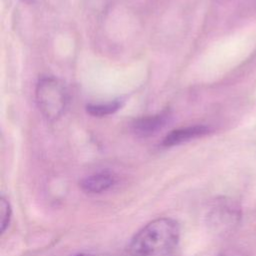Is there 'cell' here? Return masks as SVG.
<instances>
[{"label": "cell", "instance_id": "6da1fadb", "mask_svg": "<svg viewBox=\"0 0 256 256\" xmlns=\"http://www.w3.org/2000/svg\"><path fill=\"white\" fill-rule=\"evenodd\" d=\"M180 227L172 218H157L143 226L131 238L128 251L132 256H153L177 245Z\"/></svg>", "mask_w": 256, "mask_h": 256}, {"label": "cell", "instance_id": "7a4b0ae2", "mask_svg": "<svg viewBox=\"0 0 256 256\" xmlns=\"http://www.w3.org/2000/svg\"><path fill=\"white\" fill-rule=\"evenodd\" d=\"M35 95L38 108L46 119L54 121L63 114L68 101V93L59 79L41 78L37 83Z\"/></svg>", "mask_w": 256, "mask_h": 256}, {"label": "cell", "instance_id": "3957f363", "mask_svg": "<svg viewBox=\"0 0 256 256\" xmlns=\"http://www.w3.org/2000/svg\"><path fill=\"white\" fill-rule=\"evenodd\" d=\"M239 217L238 208L229 200H220L211 211V223L216 228L229 229L237 223Z\"/></svg>", "mask_w": 256, "mask_h": 256}, {"label": "cell", "instance_id": "277c9868", "mask_svg": "<svg viewBox=\"0 0 256 256\" xmlns=\"http://www.w3.org/2000/svg\"><path fill=\"white\" fill-rule=\"evenodd\" d=\"M115 182L116 178L112 173L101 171L83 178L80 182V187L85 193L100 194L109 190Z\"/></svg>", "mask_w": 256, "mask_h": 256}, {"label": "cell", "instance_id": "5b68a950", "mask_svg": "<svg viewBox=\"0 0 256 256\" xmlns=\"http://www.w3.org/2000/svg\"><path fill=\"white\" fill-rule=\"evenodd\" d=\"M210 129L204 125H195L185 128H180L171 131L166 137L163 139V145L166 147L174 146L181 144L183 142H187L191 139L198 138L208 134Z\"/></svg>", "mask_w": 256, "mask_h": 256}, {"label": "cell", "instance_id": "8992f818", "mask_svg": "<svg viewBox=\"0 0 256 256\" xmlns=\"http://www.w3.org/2000/svg\"><path fill=\"white\" fill-rule=\"evenodd\" d=\"M168 116L169 114L167 112H163L154 116L140 118L134 122L133 130L135 133L141 136L151 135L165 126L168 120Z\"/></svg>", "mask_w": 256, "mask_h": 256}, {"label": "cell", "instance_id": "52a82bcc", "mask_svg": "<svg viewBox=\"0 0 256 256\" xmlns=\"http://www.w3.org/2000/svg\"><path fill=\"white\" fill-rule=\"evenodd\" d=\"M120 107H121V102L116 100V101L105 103V104H89L87 105L86 110L92 116L102 117V116L113 114Z\"/></svg>", "mask_w": 256, "mask_h": 256}, {"label": "cell", "instance_id": "ba28073f", "mask_svg": "<svg viewBox=\"0 0 256 256\" xmlns=\"http://www.w3.org/2000/svg\"><path fill=\"white\" fill-rule=\"evenodd\" d=\"M11 206L9 202L4 198L1 197L0 199V226H1V232L3 233L6 228L9 225L10 219H11Z\"/></svg>", "mask_w": 256, "mask_h": 256}, {"label": "cell", "instance_id": "9c48e42d", "mask_svg": "<svg viewBox=\"0 0 256 256\" xmlns=\"http://www.w3.org/2000/svg\"><path fill=\"white\" fill-rule=\"evenodd\" d=\"M219 256H247L245 253L239 251V250H235V249H230V250H226L223 253H221Z\"/></svg>", "mask_w": 256, "mask_h": 256}, {"label": "cell", "instance_id": "30bf717a", "mask_svg": "<svg viewBox=\"0 0 256 256\" xmlns=\"http://www.w3.org/2000/svg\"><path fill=\"white\" fill-rule=\"evenodd\" d=\"M73 256H93V255H91L89 253H78V254H75Z\"/></svg>", "mask_w": 256, "mask_h": 256}]
</instances>
